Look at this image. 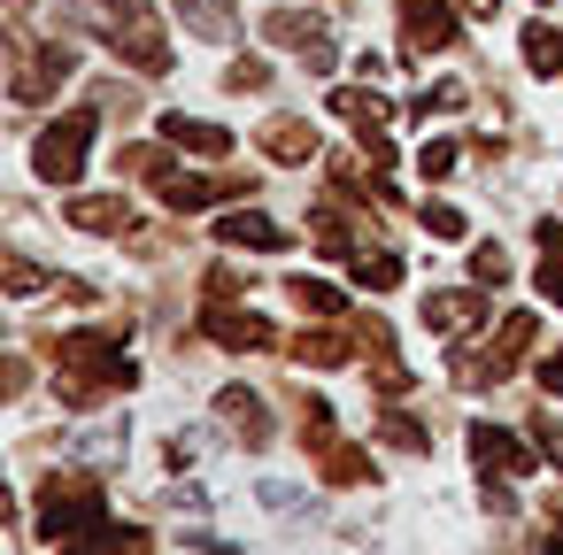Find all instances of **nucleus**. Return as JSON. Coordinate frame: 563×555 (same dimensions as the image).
Wrapping results in <instances>:
<instances>
[{"instance_id": "nucleus-25", "label": "nucleus", "mask_w": 563, "mask_h": 555, "mask_svg": "<svg viewBox=\"0 0 563 555\" xmlns=\"http://www.w3.org/2000/svg\"><path fill=\"white\" fill-rule=\"evenodd\" d=\"M40 286H47V270H40V263H16V270H9V293H16V301H24V293H40Z\"/></svg>"}, {"instance_id": "nucleus-16", "label": "nucleus", "mask_w": 563, "mask_h": 555, "mask_svg": "<svg viewBox=\"0 0 563 555\" xmlns=\"http://www.w3.org/2000/svg\"><path fill=\"white\" fill-rule=\"evenodd\" d=\"M217 409H224L232 424H247V432H255V447H263V432H271V424H263V401H255L247 386H224V393H217Z\"/></svg>"}, {"instance_id": "nucleus-3", "label": "nucleus", "mask_w": 563, "mask_h": 555, "mask_svg": "<svg viewBox=\"0 0 563 555\" xmlns=\"http://www.w3.org/2000/svg\"><path fill=\"white\" fill-rule=\"evenodd\" d=\"M86 155H93V116L78 109V116H55V124L40 132V147H32V170H40L47 186H78Z\"/></svg>"}, {"instance_id": "nucleus-30", "label": "nucleus", "mask_w": 563, "mask_h": 555, "mask_svg": "<svg viewBox=\"0 0 563 555\" xmlns=\"http://www.w3.org/2000/svg\"><path fill=\"white\" fill-rule=\"evenodd\" d=\"M548 555H563V517H555V532H548Z\"/></svg>"}, {"instance_id": "nucleus-23", "label": "nucleus", "mask_w": 563, "mask_h": 555, "mask_svg": "<svg viewBox=\"0 0 563 555\" xmlns=\"http://www.w3.org/2000/svg\"><path fill=\"white\" fill-rule=\"evenodd\" d=\"M424 232H432V240H463V217H455L448 201H424Z\"/></svg>"}, {"instance_id": "nucleus-2", "label": "nucleus", "mask_w": 563, "mask_h": 555, "mask_svg": "<svg viewBox=\"0 0 563 555\" xmlns=\"http://www.w3.org/2000/svg\"><path fill=\"white\" fill-rule=\"evenodd\" d=\"M109 524V509H101V486L93 478H47V509H40V532L55 540V547H70V540H86V532H101Z\"/></svg>"}, {"instance_id": "nucleus-6", "label": "nucleus", "mask_w": 563, "mask_h": 555, "mask_svg": "<svg viewBox=\"0 0 563 555\" xmlns=\"http://www.w3.org/2000/svg\"><path fill=\"white\" fill-rule=\"evenodd\" d=\"M70 78H78V47H63V40H55V47H40V55L16 70V101H47V93H55V86H70Z\"/></svg>"}, {"instance_id": "nucleus-14", "label": "nucleus", "mask_w": 563, "mask_h": 555, "mask_svg": "<svg viewBox=\"0 0 563 555\" xmlns=\"http://www.w3.org/2000/svg\"><path fill=\"white\" fill-rule=\"evenodd\" d=\"M525 63H532V78H563V40L548 24H525Z\"/></svg>"}, {"instance_id": "nucleus-18", "label": "nucleus", "mask_w": 563, "mask_h": 555, "mask_svg": "<svg viewBox=\"0 0 563 555\" xmlns=\"http://www.w3.org/2000/svg\"><path fill=\"white\" fill-rule=\"evenodd\" d=\"M178 16H186L201 40H232V16L217 9V0H178Z\"/></svg>"}, {"instance_id": "nucleus-8", "label": "nucleus", "mask_w": 563, "mask_h": 555, "mask_svg": "<svg viewBox=\"0 0 563 555\" xmlns=\"http://www.w3.org/2000/svg\"><path fill=\"white\" fill-rule=\"evenodd\" d=\"M63 217L78 232H132V201L124 193H78V201H63Z\"/></svg>"}, {"instance_id": "nucleus-1", "label": "nucleus", "mask_w": 563, "mask_h": 555, "mask_svg": "<svg viewBox=\"0 0 563 555\" xmlns=\"http://www.w3.org/2000/svg\"><path fill=\"white\" fill-rule=\"evenodd\" d=\"M86 24H93L117 55H132L147 78H163V70H170V40H163V24H155L147 0H86Z\"/></svg>"}, {"instance_id": "nucleus-9", "label": "nucleus", "mask_w": 563, "mask_h": 555, "mask_svg": "<svg viewBox=\"0 0 563 555\" xmlns=\"http://www.w3.org/2000/svg\"><path fill=\"white\" fill-rule=\"evenodd\" d=\"M478 317H486V301H478V293H432V301H424V324H432L440 340H471V332H478Z\"/></svg>"}, {"instance_id": "nucleus-4", "label": "nucleus", "mask_w": 563, "mask_h": 555, "mask_svg": "<svg viewBox=\"0 0 563 555\" xmlns=\"http://www.w3.org/2000/svg\"><path fill=\"white\" fill-rule=\"evenodd\" d=\"M471 463H478L486 478H494V470H509V478H525V470H532L540 455H532V447H525L517 432H501V424H471Z\"/></svg>"}, {"instance_id": "nucleus-26", "label": "nucleus", "mask_w": 563, "mask_h": 555, "mask_svg": "<svg viewBox=\"0 0 563 555\" xmlns=\"http://www.w3.org/2000/svg\"><path fill=\"white\" fill-rule=\"evenodd\" d=\"M386 440H394V447H424V432H417L409 417H386Z\"/></svg>"}, {"instance_id": "nucleus-20", "label": "nucleus", "mask_w": 563, "mask_h": 555, "mask_svg": "<svg viewBox=\"0 0 563 555\" xmlns=\"http://www.w3.org/2000/svg\"><path fill=\"white\" fill-rule=\"evenodd\" d=\"M301 363H347V340L340 332H301Z\"/></svg>"}, {"instance_id": "nucleus-10", "label": "nucleus", "mask_w": 563, "mask_h": 555, "mask_svg": "<svg viewBox=\"0 0 563 555\" xmlns=\"http://www.w3.org/2000/svg\"><path fill=\"white\" fill-rule=\"evenodd\" d=\"M332 116H347V124H363V132H378V124H394V109H386V93H371V86H340V93H332Z\"/></svg>"}, {"instance_id": "nucleus-21", "label": "nucleus", "mask_w": 563, "mask_h": 555, "mask_svg": "<svg viewBox=\"0 0 563 555\" xmlns=\"http://www.w3.org/2000/svg\"><path fill=\"white\" fill-rule=\"evenodd\" d=\"M224 86H232V93H263V86H271V63H255V55H247V63H232V70H224Z\"/></svg>"}, {"instance_id": "nucleus-19", "label": "nucleus", "mask_w": 563, "mask_h": 555, "mask_svg": "<svg viewBox=\"0 0 563 555\" xmlns=\"http://www.w3.org/2000/svg\"><path fill=\"white\" fill-rule=\"evenodd\" d=\"M294 301L317 309V317H340V309H347V293H340V286H317V278H294Z\"/></svg>"}, {"instance_id": "nucleus-17", "label": "nucleus", "mask_w": 563, "mask_h": 555, "mask_svg": "<svg viewBox=\"0 0 563 555\" xmlns=\"http://www.w3.org/2000/svg\"><path fill=\"white\" fill-rule=\"evenodd\" d=\"M355 286H371V293H394L401 286V263L378 247V255H355Z\"/></svg>"}, {"instance_id": "nucleus-27", "label": "nucleus", "mask_w": 563, "mask_h": 555, "mask_svg": "<svg viewBox=\"0 0 563 555\" xmlns=\"http://www.w3.org/2000/svg\"><path fill=\"white\" fill-rule=\"evenodd\" d=\"M540 386H548V393H563V347H555V355H540Z\"/></svg>"}, {"instance_id": "nucleus-12", "label": "nucleus", "mask_w": 563, "mask_h": 555, "mask_svg": "<svg viewBox=\"0 0 563 555\" xmlns=\"http://www.w3.org/2000/svg\"><path fill=\"white\" fill-rule=\"evenodd\" d=\"M217 240H232V247H286V232H278L271 217H255V209H232V217H217Z\"/></svg>"}, {"instance_id": "nucleus-24", "label": "nucleus", "mask_w": 563, "mask_h": 555, "mask_svg": "<svg viewBox=\"0 0 563 555\" xmlns=\"http://www.w3.org/2000/svg\"><path fill=\"white\" fill-rule=\"evenodd\" d=\"M417 170H424V178H448V170H455V140H432V147L417 155Z\"/></svg>"}, {"instance_id": "nucleus-28", "label": "nucleus", "mask_w": 563, "mask_h": 555, "mask_svg": "<svg viewBox=\"0 0 563 555\" xmlns=\"http://www.w3.org/2000/svg\"><path fill=\"white\" fill-rule=\"evenodd\" d=\"M463 16H486V24H494V16H501V0H463Z\"/></svg>"}, {"instance_id": "nucleus-7", "label": "nucleus", "mask_w": 563, "mask_h": 555, "mask_svg": "<svg viewBox=\"0 0 563 555\" xmlns=\"http://www.w3.org/2000/svg\"><path fill=\"white\" fill-rule=\"evenodd\" d=\"M163 140L178 147V155H232V132L224 124H209V116H163Z\"/></svg>"}, {"instance_id": "nucleus-11", "label": "nucleus", "mask_w": 563, "mask_h": 555, "mask_svg": "<svg viewBox=\"0 0 563 555\" xmlns=\"http://www.w3.org/2000/svg\"><path fill=\"white\" fill-rule=\"evenodd\" d=\"M263 155H278V163H309V155H317V132H309L301 116H278V124H263Z\"/></svg>"}, {"instance_id": "nucleus-15", "label": "nucleus", "mask_w": 563, "mask_h": 555, "mask_svg": "<svg viewBox=\"0 0 563 555\" xmlns=\"http://www.w3.org/2000/svg\"><path fill=\"white\" fill-rule=\"evenodd\" d=\"M209 332H217L224 347H271V324H255V317H224V309H209Z\"/></svg>"}, {"instance_id": "nucleus-22", "label": "nucleus", "mask_w": 563, "mask_h": 555, "mask_svg": "<svg viewBox=\"0 0 563 555\" xmlns=\"http://www.w3.org/2000/svg\"><path fill=\"white\" fill-rule=\"evenodd\" d=\"M471 278H478V286H509V255H501V247H478V255H471Z\"/></svg>"}, {"instance_id": "nucleus-13", "label": "nucleus", "mask_w": 563, "mask_h": 555, "mask_svg": "<svg viewBox=\"0 0 563 555\" xmlns=\"http://www.w3.org/2000/svg\"><path fill=\"white\" fill-rule=\"evenodd\" d=\"M63 555H147V532H140V524H101V532L70 540Z\"/></svg>"}, {"instance_id": "nucleus-29", "label": "nucleus", "mask_w": 563, "mask_h": 555, "mask_svg": "<svg viewBox=\"0 0 563 555\" xmlns=\"http://www.w3.org/2000/svg\"><path fill=\"white\" fill-rule=\"evenodd\" d=\"M540 440H548V455L563 463V424H540Z\"/></svg>"}, {"instance_id": "nucleus-5", "label": "nucleus", "mask_w": 563, "mask_h": 555, "mask_svg": "<svg viewBox=\"0 0 563 555\" xmlns=\"http://www.w3.org/2000/svg\"><path fill=\"white\" fill-rule=\"evenodd\" d=\"M401 32H409V55H440L455 47V9L448 0H401Z\"/></svg>"}]
</instances>
